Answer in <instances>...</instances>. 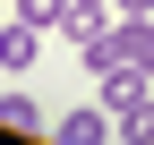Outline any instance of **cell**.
<instances>
[{"label":"cell","instance_id":"obj_1","mask_svg":"<svg viewBox=\"0 0 154 145\" xmlns=\"http://www.w3.org/2000/svg\"><path fill=\"white\" fill-rule=\"evenodd\" d=\"M43 43H60V34H43V26H26V17L9 9V26H0V68H9V77H26V68L43 60Z\"/></svg>","mask_w":154,"mask_h":145},{"label":"cell","instance_id":"obj_2","mask_svg":"<svg viewBox=\"0 0 154 145\" xmlns=\"http://www.w3.org/2000/svg\"><path fill=\"white\" fill-rule=\"evenodd\" d=\"M0 128H17V137H51V102L26 94V85H0Z\"/></svg>","mask_w":154,"mask_h":145},{"label":"cell","instance_id":"obj_3","mask_svg":"<svg viewBox=\"0 0 154 145\" xmlns=\"http://www.w3.org/2000/svg\"><path fill=\"white\" fill-rule=\"evenodd\" d=\"M120 128H111V111L103 102H86V111H60L51 120V145H111Z\"/></svg>","mask_w":154,"mask_h":145},{"label":"cell","instance_id":"obj_4","mask_svg":"<svg viewBox=\"0 0 154 145\" xmlns=\"http://www.w3.org/2000/svg\"><path fill=\"white\" fill-rule=\"evenodd\" d=\"M111 34H120V60H128V68H146V77H154V17H120Z\"/></svg>","mask_w":154,"mask_h":145},{"label":"cell","instance_id":"obj_5","mask_svg":"<svg viewBox=\"0 0 154 145\" xmlns=\"http://www.w3.org/2000/svg\"><path fill=\"white\" fill-rule=\"evenodd\" d=\"M9 9H17V17H26V26H43V34H60V26H69V9H77V0H9Z\"/></svg>","mask_w":154,"mask_h":145},{"label":"cell","instance_id":"obj_6","mask_svg":"<svg viewBox=\"0 0 154 145\" xmlns=\"http://www.w3.org/2000/svg\"><path fill=\"white\" fill-rule=\"evenodd\" d=\"M111 9H120V17H154V0H111Z\"/></svg>","mask_w":154,"mask_h":145},{"label":"cell","instance_id":"obj_7","mask_svg":"<svg viewBox=\"0 0 154 145\" xmlns=\"http://www.w3.org/2000/svg\"><path fill=\"white\" fill-rule=\"evenodd\" d=\"M0 85H9V68H0Z\"/></svg>","mask_w":154,"mask_h":145},{"label":"cell","instance_id":"obj_8","mask_svg":"<svg viewBox=\"0 0 154 145\" xmlns=\"http://www.w3.org/2000/svg\"><path fill=\"white\" fill-rule=\"evenodd\" d=\"M0 9H9V0H0Z\"/></svg>","mask_w":154,"mask_h":145}]
</instances>
